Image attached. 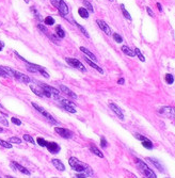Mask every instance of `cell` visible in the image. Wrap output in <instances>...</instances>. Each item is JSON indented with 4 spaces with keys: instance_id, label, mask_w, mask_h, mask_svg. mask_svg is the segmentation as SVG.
Wrapping results in <instances>:
<instances>
[{
    "instance_id": "cell-27",
    "label": "cell",
    "mask_w": 175,
    "mask_h": 178,
    "mask_svg": "<svg viewBox=\"0 0 175 178\" xmlns=\"http://www.w3.org/2000/svg\"><path fill=\"white\" fill-rule=\"evenodd\" d=\"M135 56H137L138 58H139V60L140 61H142V62H144L145 61V58H144V56L141 53V51H140V49L139 48H135Z\"/></svg>"
},
{
    "instance_id": "cell-46",
    "label": "cell",
    "mask_w": 175,
    "mask_h": 178,
    "mask_svg": "<svg viewBox=\"0 0 175 178\" xmlns=\"http://www.w3.org/2000/svg\"><path fill=\"white\" fill-rule=\"evenodd\" d=\"M156 5H157V8H158V10L160 11V12H162V6H161V4L160 3H157Z\"/></svg>"
},
{
    "instance_id": "cell-51",
    "label": "cell",
    "mask_w": 175,
    "mask_h": 178,
    "mask_svg": "<svg viewBox=\"0 0 175 178\" xmlns=\"http://www.w3.org/2000/svg\"><path fill=\"white\" fill-rule=\"evenodd\" d=\"M109 1H113V0H109Z\"/></svg>"
},
{
    "instance_id": "cell-33",
    "label": "cell",
    "mask_w": 175,
    "mask_h": 178,
    "mask_svg": "<svg viewBox=\"0 0 175 178\" xmlns=\"http://www.w3.org/2000/svg\"><path fill=\"white\" fill-rule=\"evenodd\" d=\"M36 143H38L40 146L42 147H46V144H47V141L44 140L43 138H38L36 139Z\"/></svg>"
},
{
    "instance_id": "cell-43",
    "label": "cell",
    "mask_w": 175,
    "mask_h": 178,
    "mask_svg": "<svg viewBox=\"0 0 175 178\" xmlns=\"http://www.w3.org/2000/svg\"><path fill=\"white\" fill-rule=\"evenodd\" d=\"M38 29H40L41 31L43 32V33H45V34H48V30H47L46 28H45V27H44V26H43V25H38Z\"/></svg>"
},
{
    "instance_id": "cell-45",
    "label": "cell",
    "mask_w": 175,
    "mask_h": 178,
    "mask_svg": "<svg viewBox=\"0 0 175 178\" xmlns=\"http://www.w3.org/2000/svg\"><path fill=\"white\" fill-rule=\"evenodd\" d=\"M118 84H124V83H125L124 78H120V79L118 80Z\"/></svg>"
},
{
    "instance_id": "cell-16",
    "label": "cell",
    "mask_w": 175,
    "mask_h": 178,
    "mask_svg": "<svg viewBox=\"0 0 175 178\" xmlns=\"http://www.w3.org/2000/svg\"><path fill=\"white\" fill-rule=\"evenodd\" d=\"M12 164L13 166H15V170L16 171H19L20 173H23V174H25V175H28V176H30L31 175V173L29 172V171L27 170V168H24L23 165H20V164H18L17 162H12Z\"/></svg>"
},
{
    "instance_id": "cell-9",
    "label": "cell",
    "mask_w": 175,
    "mask_h": 178,
    "mask_svg": "<svg viewBox=\"0 0 175 178\" xmlns=\"http://www.w3.org/2000/svg\"><path fill=\"white\" fill-rule=\"evenodd\" d=\"M55 131L59 134L60 136L64 139H71L73 136V132L68 129H65V128H62V127H56L55 128Z\"/></svg>"
},
{
    "instance_id": "cell-2",
    "label": "cell",
    "mask_w": 175,
    "mask_h": 178,
    "mask_svg": "<svg viewBox=\"0 0 175 178\" xmlns=\"http://www.w3.org/2000/svg\"><path fill=\"white\" fill-rule=\"evenodd\" d=\"M136 163H137L139 171L145 177H148V178H157L156 174H155V173L153 172V171L151 170V169L148 168V166L146 165V164L144 163V162L142 161V160H140V159H138V158H136Z\"/></svg>"
},
{
    "instance_id": "cell-22",
    "label": "cell",
    "mask_w": 175,
    "mask_h": 178,
    "mask_svg": "<svg viewBox=\"0 0 175 178\" xmlns=\"http://www.w3.org/2000/svg\"><path fill=\"white\" fill-rule=\"evenodd\" d=\"M90 149H91V151H92V153L94 154V155L98 156V157H100V158H103V157H104L103 153H101V151H99V149L97 148V147L95 146L94 144H90Z\"/></svg>"
},
{
    "instance_id": "cell-26",
    "label": "cell",
    "mask_w": 175,
    "mask_h": 178,
    "mask_svg": "<svg viewBox=\"0 0 175 178\" xmlns=\"http://www.w3.org/2000/svg\"><path fill=\"white\" fill-rule=\"evenodd\" d=\"M121 10H122V12H123V15H124V17L126 19H128V20H131V16H130V14L128 13V11L125 9V6H124V4H121Z\"/></svg>"
},
{
    "instance_id": "cell-11",
    "label": "cell",
    "mask_w": 175,
    "mask_h": 178,
    "mask_svg": "<svg viewBox=\"0 0 175 178\" xmlns=\"http://www.w3.org/2000/svg\"><path fill=\"white\" fill-rule=\"evenodd\" d=\"M38 84L40 86H42V88H44V89H46L48 92H50L51 93V95H53L55 98H57L58 96L60 95V91H58L56 88H53V86H50V85H48V84H45V83H43V82H41V81H38Z\"/></svg>"
},
{
    "instance_id": "cell-39",
    "label": "cell",
    "mask_w": 175,
    "mask_h": 178,
    "mask_svg": "<svg viewBox=\"0 0 175 178\" xmlns=\"http://www.w3.org/2000/svg\"><path fill=\"white\" fill-rule=\"evenodd\" d=\"M0 123H1L2 125H4V126H9V122L6 121L5 116H2V115H0Z\"/></svg>"
},
{
    "instance_id": "cell-21",
    "label": "cell",
    "mask_w": 175,
    "mask_h": 178,
    "mask_svg": "<svg viewBox=\"0 0 175 178\" xmlns=\"http://www.w3.org/2000/svg\"><path fill=\"white\" fill-rule=\"evenodd\" d=\"M80 51H81V53H85L86 56H88V58L90 60H93V61H95V62H96V57H95V55H93V53H91V51L89 50L88 48H86V47L81 46L80 47Z\"/></svg>"
},
{
    "instance_id": "cell-32",
    "label": "cell",
    "mask_w": 175,
    "mask_h": 178,
    "mask_svg": "<svg viewBox=\"0 0 175 178\" xmlns=\"http://www.w3.org/2000/svg\"><path fill=\"white\" fill-rule=\"evenodd\" d=\"M0 145L4 148H12V144L10 142H6V141L1 140V139H0Z\"/></svg>"
},
{
    "instance_id": "cell-5",
    "label": "cell",
    "mask_w": 175,
    "mask_h": 178,
    "mask_svg": "<svg viewBox=\"0 0 175 178\" xmlns=\"http://www.w3.org/2000/svg\"><path fill=\"white\" fill-rule=\"evenodd\" d=\"M27 63V69L31 73H40L41 75H43L45 78H49V75L42 66L40 65H36V64H33V63H30V62H26Z\"/></svg>"
},
{
    "instance_id": "cell-36",
    "label": "cell",
    "mask_w": 175,
    "mask_h": 178,
    "mask_svg": "<svg viewBox=\"0 0 175 178\" xmlns=\"http://www.w3.org/2000/svg\"><path fill=\"white\" fill-rule=\"evenodd\" d=\"M9 142H10V143H14V144H20L21 140L19 138H17V136H12V138H10Z\"/></svg>"
},
{
    "instance_id": "cell-48",
    "label": "cell",
    "mask_w": 175,
    "mask_h": 178,
    "mask_svg": "<svg viewBox=\"0 0 175 178\" xmlns=\"http://www.w3.org/2000/svg\"><path fill=\"white\" fill-rule=\"evenodd\" d=\"M0 108H1V109H2V108H3V107H2V105H1V104H0Z\"/></svg>"
},
{
    "instance_id": "cell-29",
    "label": "cell",
    "mask_w": 175,
    "mask_h": 178,
    "mask_svg": "<svg viewBox=\"0 0 175 178\" xmlns=\"http://www.w3.org/2000/svg\"><path fill=\"white\" fill-rule=\"evenodd\" d=\"M74 24H75V25H76V26H77V27H78V29H79V30H80V31H81V33H82V34H83V35H85V36H87V38H90V35H89V33H88V32H87V31H86V29H85V28H83V27H82V26L78 25V24H77V23H76V21H74Z\"/></svg>"
},
{
    "instance_id": "cell-49",
    "label": "cell",
    "mask_w": 175,
    "mask_h": 178,
    "mask_svg": "<svg viewBox=\"0 0 175 178\" xmlns=\"http://www.w3.org/2000/svg\"><path fill=\"white\" fill-rule=\"evenodd\" d=\"M2 50V46H0V51H1Z\"/></svg>"
},
{
    "instance_id": "cell-17",
    "label": "cell",
    "mask_w": 175,
    "mask_h": 178,
    "mask_svg": "<svg viewBox=\"0 0 175 178\" xmlns=\"http://www.w3.org/2000/svg\"><path fill=\"white\" fill-rule=\"evenodd\" d=\"M148 161H151V163H153L155 166H156L157 169H158L160 172H165V169H163V165L161 164V162L159 161L158 159H156V158H148Z\"/></svg>"
},
{
    "instance_id": "cell-37",
    "label": "cell",
    "mask_w": 175,
    "mask_h": 178,
    "mask_svg": "<svg viewBox=\"0 0 175 178\" xmlns=\"http://www.w3.org/2000/svg\"><path fill=\"white\" fill-rule=\"evenodd\" d=\"M112 35H113V38H114V41H115L116 43H122L123 42V38H122V36H121L120 34L113 33Z\"/></svg>"
},
{
    "instance_id": "cell-6",
    "label": "cell",
    "mask_w": 175,
    "mask_h": 178,
    "mask_svg": "<svg viewBox=\"0 0 175 178\" xmlns=\"http://www.w3.org/2000/svg\"><path fill=\"white\" fill-rule=\"evenodd\" d=\"M65 61L68 65H71V66L74 67V68L78 69V71H83V73L87 71L85 65H83L78 59H75V58H65Z\"/></svg>"
},
{
    "instance_id": "cell-50",
    "label": "cell",
    "mask_w": 175,
    "mask_h": 178,
    "mask_svg": "<svg viewBox=\"0 0 175 178\" xmlns=\"http://www.w3.org/2000/svg\"><path fill=\"white\" fill-rule=\"evenodd\" d=\"M25 1H26V2H29V0H25Z\"/></svg>"
},
{
    "instance_id": "cell-13",
    "label": "cell",
    "mask_w": 175,
    "mask_h": 178,
    "mask_svg": "<svg viewBox=\"0 0 175 178\" xmlns=\"http://www.w3.org/2000/svg\"><path fill=\"white\" fill-rule=\"evenodd\" d=\"M59 89H60V91L61 92H63L64 94H66L67 96H70V98H72V99H77V95L75 94L73 91H71L70 89L67 88V86H65V85H63V84H60L59 85Z\"/></svg>"
},
{
    "instance_id": "cell-14",
    "label": "cell",
    "mask_w": 175,
    "mask_h": 178,
    "mask_svg": "<svg viewBox=\"0 0 175 178\" xmlns=\"http://www.w3.org/2000/svg\"><path fill=\"white\" fill-rule=\"evenodd\" d=\"M46 147L51 154H58L60 151V149H61L59 145H58L57 143H55V142H47Z\"/></svg>"
},
{
    "instance_id": "cell-1",
    "label": "cell",
    "mask_w": 175,
    "mask_h": 178,
    "mask_svg": "<svg viewBox=\"0 0 175 178\" xmlns=\"http://www.w3.org/2000/svg\"><path fill=\"white\" fill-rule=\"evenodd\" d=\"M68 163H70V166L76 172H83L87 173L89 176L93 175V171L91 170V168L88 165V164L83 163V162L79 161L77 158L75 157H71L70 160H68Z\"/></svg>"
},
{
    "instance_id": "cell-19",
    "label": "cell",
    "mask_w": 175,
    "mask_h": 178,
    "mask_svg": "<svg viewBox=\"0 0 175 178\" xmlns=\"http://www.w3.org/2000/svg\"><path fill=\"white\" fill-rule=\"evenodd\" d=\"M85 60H86V62H87L88 64L90 65L91 67H93V68H95L97 71H99V73H100V74H104V69H103V68H100V67H99L98 65H97L95 62H93L92 60H90V59H89V58H87V57H85Z\"/></svg>"
},
{
    "instance_id": "cell-47",
    "label": "cell",
    "mask_w": 175,
    "mask_h": 178,
    "mask_svg": "<svg viewBox=\"0 0 175 178\" xmlns=\"http://www.w3.org/2000/svg\"><path fill=\"white\" fill-rule=\"evenodd\" d=\"M2 131H3V129H2V128L0 127V132H2Z\"/></svg>"
},
{
    "instance_id": "cell-15",
    "label": "cell",
    "mask_w": 175,
    "mask_h": 178,
    "mask_svg": "<svg viewBox=\"0 0 175 178\" xmlns=\"http://www.w3.org/2000/svg\"><path fill=\"white\" fill-rule=\"evenodd\" d=\"M109 107H110V109H111L112 111H113L114 113H115L116 115L118 116V118H120V119H124V114H123L121 108H118V106H116L115 104H113V103H110L109 104Z\"/></svg>"
},
{
    "instance_id": "cell-8",
    "label": "cell",
    "mask_w": 175,
    "mask_h": 178,
    "mask_svg": "<svg viewBox=\"0 0 175 178\" xmlns=\"http://www.w3.org/2000/svg\"><path fill=\"white\" fill-rule=\"evenodd\" d=\"M13 78H15V79L18 80V81L23 82V83H30V82H31V79H30L27 75H25V74H23V73H19V71H13Z\"/></svg>"
},
{
    "instance_id": "cell-7",
    "label": "cell",
    "mask_w": 175,
    "mask_h": 178,
    "mask_svg": "<svg viewBox=\"0 0 175 178\" xmlns=\"http://www.w3.org/2000/svg\"><path fill=\"white\" fill-rule=\"evenodd\" d=\"M158 112L160 114H163L167 118H173L175 119V108H172V107H162L158 110Z\"/></svg>"
},
{
    "instance_id": "cell-34",
    "label": "cell",
    "mask_w": 175,
    "mask_h": 178,
    "mask_svg": "<svg viewBox=\"0 0 175 178\" xmlns=\"http://www.w3.org/2000/svg\"><path fill=\"white\" fill-rule=\"evenodd\" d=\"M166 81H167L168 84H172L174 82V77L171 74H167V75H166Z\"/></svg>"
},
{
    "instance_id": "cell-28",
    "label": "cell",
    "mask_w": 175,
    "mask_h": 178,
    "mask_svg": "<svg viewBox=\"0 0 175 178\" xmlns=\"http://www.w3.org/2000/svg\"><path fill=\"white\" fill-rule=\"evenodd\" d=\"M44 24L47 26H53V24H55V19H53L51 16H47L46 18L44 19Z\"/></svg>"
},
{
    "instance_id": "cell-24",
    "label": "cell",
    "mask_w": 175,
    "mask_h": 178,
    "mask_svg": "<svg viewBox=\"0 0 175 178\" xmlns=\"http://www.w3.org/2000/svg\"><path fill=\"white\" fill-rule=\"evenodd\" d=\"M56 32H57V35L59 38H65V32H64L63 28H62L61 26H57V27H56Z\"/></svg>"
},
{
    "instance_id": "cell-42",
    "label": "cell",
    "mask_w": 175,
    "mask_h": 178,
    "mask_svg": "<svg viewBox=\"0 0 175 178\" xmlns=\"http://www.w3.org/2000/svg\"><path fill=\"white\" fill-rule=\"evenodd\" d=\"M31 11H32V12L34 13V16H36V17H38V19H40V20H42V16H41V15H40V13H38V11L35 10V9H34V8H31Z\"/></svg>"
},
{
    "instance_id": "cell-30",
    "label": "cell",
    "mask_w": 175,
    "mask_h": 178,
    "mask_svg": "<svg viewBox=\"0 0 175 178\" xmlns=\"http://www.w3.org/2000/svg\"><path fill=\"white\" fill-rule=\"evenodd\" d=\"M82 2H83V5L86 6V9H87V10H89L90 12H94V9H93V5L90 3V2L87 1V0H82Z\"/></svg>"
},
{
    "instance_id": "cell-38",
    "label": "cell",
    "mask_w": 175,
    "mask_h": 178,
    "mask_svg": "<svg viewBox=\"0 0 175 178\" xmlns=\"http://www.w3.org/2000/svg\"><path fill=\"white\" fill-rule=\"evenodd\" d=\"M0 76H1V77H3V78L10 77V76L8 75V73H6V71L3 69V67H2V66H0Z\"/></svg>"
},
{
    "instance_id": "cell-23",
    "label": "cell",
    "mask_w": 175,
    "mask_h": 178,
    "mask_svg": "<svg viewBox=\"0 0 175 178\" xmlns=\"http://www.w3.org/2000/svg\"><path fill=\"white\" fill-rule=\"evenodd\" d=\"M122 51L125 53V55H127L128 57H135V51L133 50H131L129 47H127V46H122Z\"/></svg>"
},
{
    "instance_id": "cell-4",
    "label": "cell",
    "mask_w": 175,
    "mask_h": 178,
    "mask_svg": "<svg viewBox=\"0 0 175 178\" xmlns=\"http://www.w3.org/2000/svg\"><path fill=\"white\" fill-rule=\"evenodd\" d=\"M31 105H32V107H33L34 109H35V110H38V111L40 112V113L42 114V115L44 116V118H46L47 121H48V122H49V123H50V124H53V125H57V124H58V122L56 121V119H55V118H53V116L51 115L50 113H48V112H47V111H46V110H45V109H43V108L41 107V106H38V104H35V103H32Z\"/></svg>"
},
{
    "instance_id": "cell-41",
    "label": "cell",
    "mask_w": 175,
    "mask_h": 178,
    "mask_svg": "<svg viewBox=\"0 0 175 178\" xmlns=\"http://www.w3.org/2000/svg\"><path fill=\"white\" fill-rule=\"evenodd\" d=\"M100 146L103 147V148H106V147L108 146V143H107V141H106L105 138L100 139Z\"/></svg>"
},
{
    "instance_id": "cell-31",
    "label": "cell",
    "mask_w": 175,
    "mask_h": 178,
    "mask_svg": "<svg viewBox=\"0 0 175 178\" xmlns=\"http://www.w3.org/2000/svg\"><path fill=\"white\" fill-rule=\"evenodd\" d=\"M62 108H63L65 111L70 112V113H76V109H75L73 106H62Z\"/></svg>"
},
{
    "instance_id": "cell-25",
    "label": "cell",
    "mask_w": 175,
    "mask_h": 178,
    "mask_svg": "<svg viewBox=\"0 0 175 178\" xmlns=\"http://www.w3.org/2000/svg\"><path fill=\"white\" fill-rule=\"evenodd\" d=\"M78 14L81 18H89V12L86 8H79L78 9Z\"/></svg>"
},
{
    "instance_id": "cell-20",
    "label": "cell",
    "mask_w": 175,
    "mask_h": 178,
    "mask_svg": "<svg viewBox=\"0 0 175 178\" xmlns=\"http://www.w3.org/2000/svg\"><path fill=\"white\" fill-rule=\"evenodd\" d=\"M30 89L32 90V92L34 93L35 95H38V96H40V97H44V94H43V89L41 88L40 85H30Z\"/></svg>"
},
{
    "instance_id": "cell-35",
    "label": "cell",
    "mask_w": 175,
    "mask_h": 178,
    "mask_svg": "<svg viewBox=\"0 0 175 178\" xmlns=\"http://www.w3.org/2000/svg\"><path fill=\"white\" fill-rule=\"evenodd\" d=\"M24 140L31 143V144H35V141H34L33 138H32L31 136H29V134H24Z\"/></svg>"
},
{
    "instance_id": "cell-40",
    "label": "cell",
    "mask_w": 175,
    "mask_h": 178,
    "mask_svg": "<svg viewBox=\"0 0 175 178\" xmlns=\"http://www.w3.org/2000/svg\"><path fill=\"white\" fill-rule=\"evenodd\" d=\"M11 122H12L13 124H15V125H18V126L21 125V121L16 118H11Z\"/></svg>"
},
{
    "instance_id": "cell-12",
    "label": "cell",
    "mask_w": 175,
    "mask_h": 178,
    "mask_svg": "<svg viewBox=\"0 0 175 178\" xmlns=\"http://www.w3.org/2000/svg\"><path fill=\"white\" fill-rule=\"evenodd\" d=\"M96 23H97V25H98V27L100 28V29L103 30V31L105 32V33L107 34V35H111V34H112L111 29H110V27L105 23V21L100 20V19H97Z\"/></svg>"
},
{
    "instance_id": "cell-18",
    "label": "cell",
    "mask_w": 175,
    "mask_h": 178,
    "mask_svg": "<svg viewBox=\"0 0 175 178\" xmlns=\"http://www.w3.org/2000/svg\"><path fill=\"white\" fill-rule=\"evenodd\" d=\"M51 163H53V165L55 166L57 170L61 171V172H63V171L65 170V166H64V164L62 163V162L60 161L59 159H53V160H51Z\"/></svg>"
},
{
    "instance_id": "cell-44",
    "label": "cell",
    "mask_w": 175,
    "mask_h": 178,
    "mask_svg": "<svg viewBox=\"0 0 175 178\" xmlns=\"http://www.w3.org/2000/svg\"><path fill=\"white\" fill-rule=\"evenodd\" d=\"M146 11H148V15H150L151 17H154V16H155V15H154V12H153V11L151 10V8H148H148H146Z\"/></svg>"
},
{
    "instance_id": "cell-3",
    "label": "cell",
    "mask_w": 175,
    "mask_h": 178,
    "mask_svg": "<svg viewBox=\"0 0 175 178\" xmlns=\"http://www.w3.org/2000/svg\"><path fill=\"white\" fill-rule=\"evenodd\" d=\"M51 4L59 11V13L63 17H65L68 14V6L66 5V3L63 0H50Z\"/></svg>"
},
{
    "instance_id": "cell-10",
    "label": "cell",
    "mask_w": 175,
    "mask_h": 178,
    "mask_svg": "<svg viewBox=\"0 0 175 178\" xmlns=\"http://www.w3.org/2000/svg\"><path fill=\"white\" fill-rule=\"evenodd\" d=\"M135 136L141 141L142 145H143V146L145 147L146 149H152L153 148V143H152V141H151L150 139H148L146 136H141V134H138V133H136Z\"/></svg>"
}]
</instances>
